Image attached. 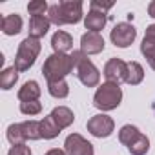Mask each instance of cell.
I'll return each mask as SVG.
<instances>
[{
  "label": "cell",
  "mask_w": 155,
  "mask_h": 155,
  "mask_svg": "<svg viewBox=\"0 0 155 155\" xmlns=\"http://www.w3.org/2000/svg\"><path fill=\"white\" fill-rule=\"evenodd\" d=\"M75 68H77V64H75L73 55L53 53L51 57L46 58V62L42 66V73L48 82H58V81H64V77L69 75Z\"/></svg>",
  "instance_id": "1"
},
{
  "label": "cell",
  "mask_w": 155,
  "mask_h": 155,
  "mask_svg": "<svg viewBox=\"0 0 155 155\" xmlns=\"http://www.w3.org/2000/svg\"><path fill=\"white\" fill-rule=\"evenodd\" d=\"M48 18L51 24L64 26V24H77L82 18V2L79 0H64L60 4L49 6Z\"/></svg>",
  "instance_id": "2"
},
{
  "label": "cell",
  "mask_w": 155,
  "mask_h": 155,
  "mask_svg": "<svg viewBox=\"0 0 155 155\" xmlns=\"http://www.w3.org/2000/svg\"><path fill=\"white\" fill-rule=\"evenodd\" d=\"M40 49H42V46H40V40L38 38H33V37L24 38L20 42L18 51H17V57H15V68L18 71H28L35 64Z\"/></svg>",
  "instance_id": "3"
},
{
  "label": "cell",
  "mask_w": 155,
  "mask_h": 155,
  "mask_svg": "<svg viewBox=\"0 0 155 155\" xmlns=\"http://www.w3.org/2000/svg\"><path fill=\"white\" fill-rule=\"evenodd\" d=\"M122 101V90L119 84H113V82H106L102 84L95 97H93V104L95 108L102 110V111H110V110H115Z\"/></svg>",
  "instance_id": "4"
},
{
  "label": "cell",
  "mask_w": 155,
  "mask_h": 155,
  "mask_svg": "<svg viewBox=\"0 0 155 155\" xmlns=\"http://www.w3.org/2000/svg\"><path fill=\"white\" fill-rule=\"evenodd\" d=\"M119 140L128 146V150L133 153V155H144L148 150H150V140L146 135H142L135 126L131 124H126L120 128L119 131Z\"/></svg>",
  "instance_id": "5"
},
{
  "label": "cell",
  "mask_w": 155,
  "mask_h": 155,
  "mask_svg": "<svg viewBox=\"0 0 155 155\" xmlns=\"http://www.w3.org/2000/svg\"><path fill=\"white\" fill-rule=\"evenodd\" d=\"M73 58H75V64H77L75 69H77L79 81L88 88H95L101 81V73L93 66V62L88 58V55H84L82 51H73Z\"/></svg>",
  "instance_id": "6"
},
{
  "label": "cell",
  "mask_w": 155,
  "mask_h": 155,
  "mask_svg": "<svg viewBox=\"0 0 155 155\" xmlns=\"http://www.w3.org/2000/svg\"><path fill=\"white\" fill-rule=\"evenodd\" d=\"M113 128H115L113 119L108 117V115H104V113L95 115V117H91V119L88 120V131H90L93 137H99V139L110 137L111 131H113Z\"/></svg>",
  "instance_id": "7"
},
{
  "label": "cell",
  "mask_w": 155,
  "mask_h": 155,
  "mask_svg": "<svg viewBox=\"0 0 155 155\" xmlns=\"http://www.w3.org/2000/svg\"><path fill=\"white\" fill-rule=\"evenodd\" d=\"M111 42L117 46V48H128L133 40H135V37H137V29L131 26V24H128V22H120V24H117L113 29H111Z\"/></svg>",
  "instance_id": "8"
},
{
  "label": "cell",
  "mask_w": 155,
  "mask_h": 155,
  "mask_svg": "<svg viewBox=\"0 0 155 155\" xmlns=\"http://www.w3.org/2000/svg\"><path fill=\"white\" fill-rule=\"evenodd\" d=\"M64 148H66L68 155H93V144L88 142L79 133L68 135V139L64 142Z\"/></svg>",
  "instance_id": "9"
},
{
  "label": "cell",
  "mask_w": 155,
  "mask_h": 155,
  "mask_svg": "<svg viewBox=\"0 0 155 155\" xmlns=\"http://www.w3.org/2000/svg\"><path fill=\"white\" fill-rule=\"evenodd\" d=\"M126 73H128V64L120 58H110L104 66V77L108 82L113 84L126 82Z\"/></svg>",
  "instance_id": "10"
},
{
  "label": "cell",
  "mask_w": 155,
  "mask_h": 155,
  "mask_svg": "<svg viewBox=\"0 0 155 155\" xmlns=\"http://www.w3.org/2000/svg\"><path fill=\"white\" fill-rule=\"evenodd\" d=\"M104 49V38L101 37V33H84L81 38V51L84 55H97Z\"/></svg>",
  "instance_id": "11"
},
{
  "label": "cell",
  "mask_w": 155,
  "mask_h": 155,
  "mask_svg": "<svg viewBox=\"0 0 155 155\" xmlns=\"http://www.w3.org/2000/svg\"><path fill=\"white\" fill-rule=\"evenodd\" d=\"M140 51L146 57L151 69H155V24L146 28V35H144L142 44H140Z\"/></svg>",
  "instance_id": "12"
},
{
  "label": "cell",
  "mask_w": 155,
  "mask_h": 155,
  "mask_svg": "<svg viewBox=\"0 0 155 155\" xmlns=\"http://www.w3.org/2000/svg\"><path fill=\"white\" fill-rule=\"evenodd\" d=\"M49 117L55 120V124H57L60 130H64V128L71 126V124H73V120H75L73 111H71L69 108H66V106H58V108H55V110L49 113Z\"/></svg>",
  "instance_id": "13"
},
{
  "label": "cell",
  "mask_w": 155,
  "mask_h": 155,
  "mask_svg": "<svg viewBox=\"0 0 155 155\" xmlns=\"http://www.w3.org/2000/svg\"><path fill=\"white\" fill-rule=\"evenodd\" d=\"M106 20H108V18H106V13H101V11L91 9V11L86 15V18H84V26H86V29H90L91 33H99V31L104 29Z\"/></svg>",
  "instance_id": "14"
},
{
  "label": "cell",
  "mask_w": 155,
  "mask_h": 155,
  "mask_svg": "<svg viewBox=\"0 0 155 155\" xmlns=\"http://www.w3.org/2000/svg\"><path fill=\"white\" fill-rule=\"evenodd\" d=\"M51 48L55 49V53H66L73 48V38L69 33L66 31H57L51 37Z\"/></svg>",
  "instance_id": "15"
},
{
  "label": "cell",
  "mask_w": 155,
  "mask_h": 155,
  "mask_svg": "<svg viewBox=\"0 0 155 155\" xmlns=\"http://www.w3.org/2000/svg\"><path fill=\"white\" fill-rule=\"evenodd\" d=\"M49 24L51 22L46 17H31V20H29V37H33V38L44 37L49 29Z\"/></svg>",
  "instance_id": "16"
},
{
  "label": "cell",
  "mask_w": 155,
  "mask_h": 155,
  "mask_svg": "<svg viewBox=\"0 0 155 155\" xmlns=\"http://www.w3.org/2000/svg\"><path fill=\"white\" fill-rule=\"evenodd\" d=\"M40 97V86L35 81H28L20 90H18V101L20 102H29V101H38Z\"/></svg>",
  "instance_id": "17"
},
{
  "label": "cell",
  "mask_w": 155,
  "mask_h": 155,
  "mask_svg": "<svg viewBox=\"0 0 155 155\" xmlns=\"http://www.w3.org/2000/svg\"><path fill=\"white\" fill-rule=\"evenodd\" d=\"M0 28L6 35H18L22 31V18L18 15H6L0 22Z\"/></svg>",
  "instance_id": "18"
},
{
  "label": "cell",
  "mask_w": 155,
  "mask_h": 155,
  "mask_svg": "<svg viewBox=\"0 0 155 155\" xmlns=\"http://www.w3.org/2000/svg\"><path fill=\"white\" fill-rule=\"evenodd\" d=\"M144 79V69L139 62H128V73H126V82L131 86L140 84Z\"/></svg>",
  "instance_id": "19"
},
{
  "label": "cell",
  "mask_w": 155,
  "mask_h": 155,
  "mask_svg": "<svg viewBox=\"0 0 155 155\" xmlns=\"http://www.w3.org/2000/svg\"><path fill=\"white\" fill-rule=\"evenodd\" d=\"M17 81H18V69L15 66L8 68V69H4L0 73V88L2 90H11Z\"/></svg>",
  "instance_id": "20"
},
{
  "label": "cell",
  "mask_w": 155,
  "mask_h": 155,
  "mask_svg": "<svg viewBox=\"0 0 155 155\" xmlns=\"http://www.w3.org/2000/svg\"><path fill=\"white\" fill-rule=\"evenodd\" d=\"M40 131H42V139H55L62 130L55 124V120L48 115L44 120H40Z\"/></svg>",
  "instance_id": "21"
},
{
  "label": "cell",
  "mask_w": 155,
  "mask_h": 155,
  "mask_svg": "<svg viewBox=\"0 0 155 155\" xmlns=\"http://www.w3.org/2000/svg\"><path fill=\"white\" fill-rule=\"evenodd\" d=\"M48 91L51 97L55 99H66L69 93V86L66 81H58V82H48Z\"/></svg>",
  "instance_id": "22"
},
{
  "label": "cell",
  "mask_w": 155,
  "mask_h": 155,
  "mask_svg": "<svg viewBox=\"0 0 155 155\" xmlns=\"http://www.w3.org/2000/svg\"><path fill=\"white\" fill-rule=\"evenodd\" d=\"M22 130H24V135H26V140H37V139H42V131H40V122L38 120H28V122H22Z\"/></svg>",
  "instance_id": "23"
},
{
  "label": "cell",
  "mask_w": 155,
  "mask_h": 155,
  "mask_svg": "<svg viewBox=\"0 0 155 155\" xmlns=\"http://www.w3.org/2000/svg\"><path fill=\"white\" fill-rule=\"evenodd\" d=\"M8 140L13 146H18V144H24L26 142V135H24V130H22V122L20 124H11L8 128Z\"/></svg>",
  "instance_id": "24"
},
{
  "label": "cell",
  "mask_w": 155,
  "mask_h": 155,
  "mask_svg": "<svg viewBox=\"0 0 155 155\" xmlns=\"http://www.w3.org/2000/svg\"><path fill=\"white\" fill-rule=\"evenodd\" d=\"M28 11L31 13V17H44V13L49 11V8L44 0H33L28 4Z\"/></svg>",
  "instance_id": "25"
},
{
  "label": "cell",
  "mask_w": 155,
  "mask_h": 155,
  "mask_svg": "<svg viewBox=\"0 0 155 155\" xmlns=\"http://www.w3.org/2000/svg\"><path fill=\"white\" fill-rule=\"evenodd\" d=\"M20 111L24 115H38L42 111V104L38 101H29V102H20Z\"/></svg>",
  "instance_id": "26"
},
{
  "label": "cell",
  "mask_w": 155,
  "mask_h": 155,
  "mask_svg": "<svg viewBox=\"0 0 155 155\" xmlns=\"http://www.w3.org/2000/svg\"><path fill=\"white\" fill-rule=\"evenodd\" d=\"M90 8L95 9V11H101V13H106L108 9L113 8V2H99V0H91L90 2Z\"/></svg>",
  "instance_id": "27"
},
{
  "label": "cell",
  "mask_w": 155,
  "mask_h": 155,
  "mask_svg": "<svg viewBox=\"0 0 155 155\" xmlns=\"http://www.w3.org/2000/svg\"><path fill=\"white\" fill-rule=\"evenodd\" d=\"M8 155H31V150L26 144H18V146H13Z\"/></svg>",
  "instance_id": "28"
},
{
  "label": "cell",
  "mask_w": 155,
  "mask_h": 155,
  "mask_svg": "<svg viewBox=\"0 0 155 155\" xmlns=\"http://www.w3.org/2000/svg\"><path fill=\"white\" fill-rule=\"evenodd\" d=\"M46 155H66V151H62V150H58V148H53V150H49Z\"/></svg>",
  "instance_id": "29"
},
{
  "label": "cell",
  "mask_w": 155,
  "mask_h": 155,
  "mask_svg": "<svg viewBox=\"0 0 155 155\" xmlns=\"http://www.w3.org/2000/svg\"><path fill=\"white\" fill-rule=\"evenodd\" d=\"M148 15L155 18V0H153V2H151V4L148 6Z\"/></svg>",
  "instance_id": "30"
}]
</instances>
